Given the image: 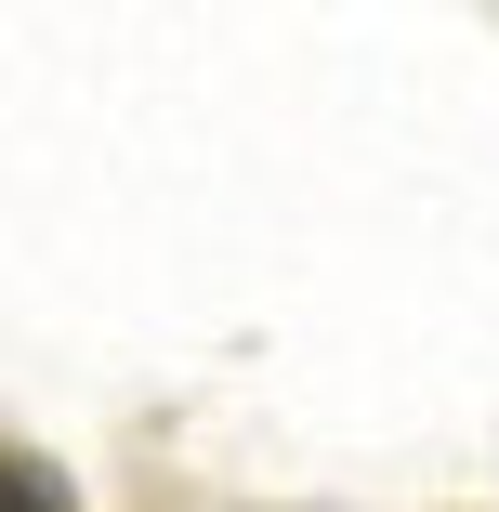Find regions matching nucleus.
Here are the masks:
<instances>
[{
  "label": "nucleus",
  "mask_w": 499,
  "mask_h": 512,
  "mask_svg": "<svg viewBox=\"0 0 499 512\" xmlns=\"http://www.w3.org/2000/svg\"><path fill=\"white\" fill-rule=\"evenodd\" d=\"M0 486H14V512H79V499L53 486V460H40V447H14V460H0Z\"/></svg>",
  "instance_id": "1"
}]
</instances>
